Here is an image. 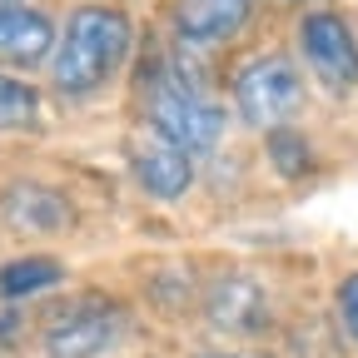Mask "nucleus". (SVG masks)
Masks as SVG:
<instances>
[{"instance_id":"12","label":"nucleus","mask_w":358,"mask_h":358,"mask_svg":"<svg viewBox=\"0 0 358 358\" xmlns=\"http://www.w3.org/2000/svg\"><path fill=\"white\" fill-rule=\"evenodd\" d=\"M35 115H40V95L25 80L0 70V129H25L35 124Z\"/></svg>"},{"instance_id":"2","label":"nucleus","mask_w":358,"mask_h":358,"mask_svg":"<svg viewBox=\"0 0 358 358\" xmlns=\"http://www.w3.org/2000/svg\"><path fill=\"white\" fill-rule=\"evenodd\" d=\"M140 95H145V110H150V129L169 134L179 150L209 155L219 145V134H224V105H214L204 95V85L189 70H179L169 60L150 65Z\"/></svg>"},{"instance_id":"17","label":"nucleus","mask_w":358,"mask_h":358,"mask_svg":"<svg viewBox=\"0 0 358 358\" xmlns=\"http://www.w3.org/2000/svg\"><path fill=\"white\" fill-rule=\"evenodd\" d=\"M299 6H303V0H299Z\"/></svg>"},{"instance_id":"9","label":"nucleus","mask_w":358,"mask_h":358,"mask_svg":"<svg viewBox=\"0 0 358 358\" xmlns=\"http://www.w3.org/2000/svg\"><path fill=\"white\" fill-rule=\"evenodd\" d=\"M254 10V0H179L174 6V30L194 40V45H214L229 40Z\"/></svg>"},{"instance_id":"3","label":"nucleus","mask_w":358,"mask_h":358,"mask_svg":"<svg viewBox=\"0 0 358 358\" xmlns=\"http://www.w3.org/2000/svg\"><path fill=\"white\" fill-rule=\"evenodd\" d=\"M234 105L254 129H284V120L303 105V80L284 55H254L234 75Z\"/></svg>"},{"instance_id":"11","label":"nucleus","mask_w":358,"mask_h":358,"mask_svg":"<svg viewBox=\"0 0 358 358\" xmlns=\"http://www.w3.org/2000/svg\"><path fill=\"white\" fill-rule=\"evenodd\" d=\"M50 284H60L55 259H15V264L0 268V294L6 299H30L40 289H50Z\"/></svg>"},{"instance_id":"13","label":"nucleus","mask_w":358,"mask_h":358,"mask_svg":"<svg viewBox=\"0 0 358 358\" xmlns=\"http://www.w3.org/2000/svg\"><path fill=\"white\" fill-rule=\"evenodd\" d=\"M268 159H274V169H279L284 179H303L308 164H313L308 140H303L299 129H274V134H268Z\"/></svg>"},{"instance_id":"15","label":"nucleus","mask_w":358,"mask_h":358,"mask_svg":"<svg viewBox=\"0 0 358 358\" xmlns=\"http://www.w3.org/2000/svg\"><path fill=\"white\" fill-rule=\"evenodd\" d=\"M199 358H254V353H199Z\"/></svg>"},{"instance_id":"1","label":"nucleus","mask_w":358,"mask_h":358,"mask_svg":"<svg viewBox=\"0 0 358 358\" xmlns=\"http://www.w3.org/2000/svg\"><path fill=\"white\" fill-rule=\"evenodd\" d=\"M129 20L115 6H80L65 20V40L55 45V60H50V80L60 95H90L100 90L129 55Z\"/></svg>"},{"instance_id":"14","label":"nucleus","mask_w":358,"mask_h":358,"mask_svg":"<svg viewBox=\"0 0 358 358\" xmlns=\"http://www.w3.org/2000/svg\"><path fill=\"white\" fill-rule=\"evenodd\" d=\"M338 319H343L348 338H358V274H348L338 284Z\"/></svg>"},{"instance_id":"5","label":"nucleus","mask_w":358,"mask_h":358,"mask_svg":"<svg viewBox=\"0 0 358 358\" xmlns=\"http://www.w3.org/2000/svg\"><path fill=\"white\" fill-rule=\"evenodd\" d=\"M124 329V313L105 299H90V303H75L65 308L60 319L50 324V334H45V353L50 358H95L105 353Z\"/></svg>"},{"instance_id":"6","label":"nucleus","mask_w":358,"mask_h":358,"mask_svg":"<svg viewBox=\"0 0 358 358\" xmlns=\"http://www.w3.org/2000/svg\"><path fill=\"white\" fill-rule=\"evenodd\" d=\"M129 174L150 199H179L194 185V155L179 150L169 134L145 129L140 140L129 145Z\"/></svg>"},{"instance_id":"10","label":"nucleus","mask_w":358,"mask_h":358,"mask_svg":"<svg viewBox=\"0 0 358 358\" xmlns=\"http://www.w3.org/2000/svg\"><path fill=\"white\" fill-rule=\"evenodd\" d=\"M209 319L214 329H229V334H249L268 319V303H264V289L249 284V279H219L214 294H209Z\"/></svg>"},{"instance_id":"4","label":"nucleus","mask_w":358,"mask_h":358,"mask_svg":"<svg viewBox=\"0 0 358 358\" xmlns=\"http://www.w3.org/2000/svg\"><path fill=\"white\" fill-rule=\"evenodd\" d=\"M299 50L308 70L329 90H353L358 85V35L338 10H313L299 20Z\"/></svg>"},{"instance_id":"16","label":"nucleus","mask_w":358,"mask_h":358,"mask_svg":"<svg viewBox=\"0 0 358 358\" xmlns=\"http://www.w3.org/2000/svg\"><path fill=\"white\" fill-rule=\"evenodd\" d=\"M0 6H20V0H0Z\"/></svg>"},{"instance_id":"7","label":"nucleus","mask_w":358,"mask_h":358,"mask_svg":"<svg viewBox=\"0 0 358 358\" xmlns=\"http://www.w3.org/2000/svg\"><path fill=\"white\" fill-rule=\"evenodd\" d=\"M55 55V25L45 10L30 6H0V60L6 65H40Z\"/></svg>"},{"instance_id":"8","label":"nucleus","mask_w":358,"mask_h":358,"mask_svg":"<svg viewBox=\"0 0 358 358\" xmlns=\"http://www.w3.org/2000/svg\"><path fill=\"white\" fill-rule=\"evenodd\" d=\"M0 219L10 224V229H25V234H60L70 229V204L45 189V185H10L6 199H0Z\"/></svg>"}]
</instances>
